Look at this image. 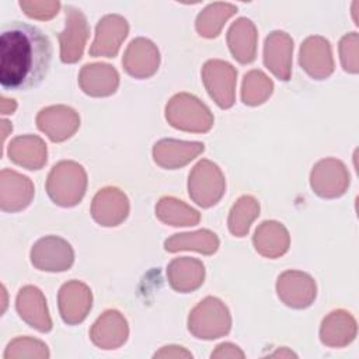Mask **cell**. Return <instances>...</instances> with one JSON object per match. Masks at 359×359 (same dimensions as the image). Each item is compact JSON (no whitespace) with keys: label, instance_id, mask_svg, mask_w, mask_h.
<instances>
[{"label":"cell","instance_id":"6da1fadb","mask_svg":"<svg viewBox=\"0 0 359 359\" xmlns=\"http://www.w3.org/2000/svg\"><path fill=\"white\" fill-rule=\"evenodd\" d=\"M52 43L35 25L13 21L0 35V84L7 91H25L48 76Z\"/></svg>","mask_w":359,"mask_h":359},{"label":"cell","instance_id":"7a4b0ae2","mask_svg":"<svg viewBox=\"0 0 359 359\" xmlns=\"http://www.w3.org/2000/svg\"><path fill=\"white\" fill-rule=\"evenodd\" d=\"M87 185V175L83 167L74 161H60L49 172L46 191L50 199L60 206L77 205Z\"/></svg>","mask_w":359,"mask_h":359},{"label":"cell","instance_id":"3957f363","mask_svg":"<svg viewBox=\"0 0 359 359\" xmlns=\"http://www.w3.org/2000/svg\"><path fill=\"white\" fill-rule=\"evenodd\" d=\"M167 121L177 129L188 132H208L213 125L209 108L189 94L174 95L165 108Z\"/></svg>","mask_w":359,"mask_h":359},{"label":"cell","instance_id":"277c9868","mask_svg":"<svg viewBox=\"0 0 359 359\" xmlns=\"http://www.w3.org/2000/svg\"><path fill=\"white\" fill-rule=\"evenodd\" d=\"M188 328L196 338H219L230 330L229 310L219 299L206 297L192 310Z\"/></svg>","mask_w":359,"mask_h":359},{"label":"cell","instance_id":"5b68a950","mask_svg":"<svg viewBox=\"0 0 359 359\" xmlns=\"http://www.w3.org/2000/svg\"><path fill=\"white\" fill-rule=\"evenodd\" d=\"M189 196L202 208H209L222 198L224 192V178L219 167L208 160L199 161L188 181Z\"/></svg>","mask_w":359,"mask_h":359},{"label":"cell","instance_id":"8992f818","mask_svg":"<svg viewBox=\"0 0 359 359\" xmlns=\"http://www.w3.org/2000/svg\"><path fill=\"white\" fill-rule=\"evenodd\" d=\"M74 254L72 245L56 236L38 240L31 250V262L39 271L62 272L72 266Z\"/></svg>","mask_w":359,"mask_h":359},{"label":"cell","instance_id":"52a82bcc","mask_svg":"<svg viewBox=\"0 0 359 359\" xmlns=\"http://www.w3.org/2000/svg\"><path fill=\"white\" fill-rule=\"evenodd\" d=\"M203 83L209 95L220 108H230L234 102L237 72L231 65L222 60H209L202 70Z\"/></svg>","mask_w":359,"mask_h":359},{"label":"cell","instance_id":"ba28073f","mask_svg":"<svg viewBox=\"0 0 359 359\" xmlns=\"http://www.w3.org/2000/svg\"><path fill=\"white\" fill-rule=\"evenodd\" d=\"M88 36V25L84 14L72 7H66V29L59 34L60 59L65 63H76L81 59Z\"/></svg>","mask_w":359,"mask_h":359},{"label":"cell","instance_id":"9c48e42d","mask_svg":"<svg viewBox=\"0 0 359 359\" xmlns=\"http://www.w3.org/2000/svg\"><path fill=\"white\" fill-rule=\"evenodd\" d=\"M34 196L31 180L13 170L0 172V208L3 212H18L27 208Z\"/></svg>","mask_w":359,"mask_h":359},{"label":"cell","instance_id":"30bf717a","mask_svg":"<svg viewBox=\"0 0 359 359\" xmlns=\"http://www.w3.org/2000/svg\"><path fill=\"white\" fill-rule=\"evenodd\" d=\"M36 125L52 142H63L77 130L80 118L72 108L56 105L43 108L36 116Z\"/></svg>","mask_w":359,"mask_h":359},{"label":"cell","instance_id":"8fae6325","mask_svg":"<svg viewBox=\"0 0 359 359\" xmlns=\"http://www.w3.org/2000/svg\"><path fill=\"white\" fill-rule=\"evenodd\" d=\"M128 22L123 17L112 14L105 15L97 24L95 41L90 49L93 56L114 57L121 46V42L128 35Z\"/></svg>","mask_w":359,"mask_h":359},{"label":"cell","instance_id":"7c38bea8","mask_svg":"<svg viewBox=\"0 0 359 359\" xmlns=\"http://www.w3.org/2000/svg\"><path fill=\"white\" fill-rule=\"evenodd\" d=\"M91 290L81 282L65 283L59 290V310L65 323H81L91 309Z\"/></svg>","mask_w":359,"mask_h":359},{"label":"cell","instance_id":"4fadbf2b","mask_svg":"<svg viewBox=\"0 0 359 359\" xmlns=\"http://www.w3.org/2000/svg\"><path fill=\"white\" fill-rule=\"evenodd\" d=\"M15 307L20 317L32 328H36L41 332L50 331L52 321L46 309V300L38 287L24 286L20 289Z\"/></svg>","mask_w":359,"mask_h":359},{"label":"cell","instance_id":"5bb4252c","mask_svg":"<svg viewBox=\"0 0 359 359\" xmlns=\"http://www.w3.org/2000/svg\"><path fill=\"white\" fill-rule=\"evenodd\" d=\"M122 63L130 76L144 79L154 74L158 69L160 55L151 41L137 38L130 42Z\"/></svg>","mask_w":359,"mask_h":359},{"label":"cell","instance_id":"9a60e30c","mask_svg":"<svg viewBox=\"0 0 359 359\" xmlns=\"http://www.w3.org/2000/svg\"><path fill=\"white\" fill-rule=\"evenodd\" d=\"M276 289L283 303L294 309L310 306L316 297V285L313 279L302 272H285L279 276Z\"/></svg>","mask_w":359,"mask_h":359},{"label":"cell","instance_id":"2e32d148","mask_svg":"<svg viewBox=\"0 0 359 359\" xmlns=\"http://www.w3.org/2000/svg\"><path fill=\"white\" fill-rule=\"evenodd\" d=\"M128 212V198L118 188H105L93 199V217L102 226L119 224L122 220H125Z\"/></svg>","mask_w":359,"mask_h":359},{"label":"cell","instance_id":"e0dca14e","mask_svg":"<svg viewBox=\"0 0 359 359\" xmlns=\"http://www.w3.org/2000/svg\"><path fill=\"white\" fill-rule=\"evenodd\" d=\"M292 52L293 41L282 31H275L265 39L264 63L279 80H289Z\"/></svg>","mask_w":359,"mask_h":359},{"label":"cell","instance_id":"ac0fdd59","mask_svg":"<svg viewBox=\"0 0 359 359\" xmlns=\"http://www.w3.org/2000/svg\"><path fill=\"white\" fill-rule=\"evenodd\" d=\"M300 65L317 80L327 77L332 72L328 41L320 36L307 38L300 48Z\"/></svg>","mask_w":359,"mask_h":359},{"label":"cell","instance_id":"d6986e66","mask_svg":"<svg viewBox=\"0 0 359 359\" xmlns=\"http://www.w3.org/2000/svg\"><path fill=\"white\" fill-rule=\"evenodd\" d=\"M83 91L93 97H105L116 91L119 77L116 70L105 63L86 65L79 79Z\"/></svg>","mask_w":359,"mask_h":359},{"label":"cell","instance_id":"ffe728a7","mask_svg":"<svg viewBox=\"0 0 359 359\" xmlns=\"http://www.w3.org/2000/svg\"><path fill=\"white\" fill-rule=\"evenodd\" d=\"M203 143L198 142H178V140H160L154 144V161L165 168H177L203 151Z\"/></svg>","mask_w":359,"mask_h":359},{"label":"cell","instance_id":"44dd1931","mask_svg":"<svg viewBox=\"0 0 359 359\" xmlns=\"http://www.w3.org/2000/svg\"><path fill=\"white\" fill-rule=\"evenodd\" d=\"M128 338V324L115 310L105 311L91 330V339L102 349H114Z\"/></svg>","mask_w":359,"mask_h":359},{"label":"cell","instance_id":"7402d4cb","mask_svg":"<svg viewBox=\"0 0 359 359\" xmlns=\"http://www.w3.org/2000/svg\"><path fill=\"white\" fill-rule=\"evenodd\" d=\"M8 157L21 167L39 170L46 163V144L32 135L18 136L8 144Z\"/></svg>","mask_w":359,"mask_h":359},{"label":"cell","instance_id":"603a6c76","mask_svg":"<svg viewBox=\"0 0 359 359\" xmlns=\"http://www.w3.org/2000/svg\"><path fill=\"white\" fill-rule=\"evenodd\" d=\"M171 286L182 293L192 292L203 283L205 266L202 262L194 258L174 259L167 268Z\"/></svg>","mask_w":359,"mask_h":359},{"label":"cell","instance_id":"cb8c5ba5","mask_svg":"<svg viewBox=\"0 0 359 359\" xmlns=\"http://www.w3.org/2000/svg\"><path fill=\"white\" fill-rule=\"evenodd\" d=\"M229 48L240 63H250L255 59L257 31L254 24L247 18H238L227 34Z\"/></svg>","mask_w":359,"mask_h":359},{"label":"cell","instance_id":"d4e9b609","mask_svg":"<svg viewBox=\"0 0 359 359\" xmlns=\"http://www.w3.org/2000/svg\"><path fill=\"white\" fill-rule=\"evenodd\" d=\"M255 250L269 258L279 257L287 251L289 234L278 222H264L254 236Z\"/></svg>","mask_w":359,"mask_h":359},{"label":"cell","instance_id":"484cf974","mask_svg":"<svg viewBox=\"0 0 359 359\" xmlns=\"http://www.w3.org/2000/svg\"><path fill=\"white\" fill-rule=\"evenodd\" d=\"M219 247V240L215 233L209 230H199L195 233L174 234L164 243V248L170 252L180 250H195L203 254H213Z\"/></svg>","mask_w":359,"mask_h":359},{"label":"cell","instance_id":"4316f807","mask_svg":"<svg viewBox=\"0 0 359 359\" xmlns=\"http://www.w3.org/2000/svg\"><path fill=\"white\" fill-rule=\"evenodd\" d=\"M237 13V7L227 3H215L208 6L196 18V29L199 35L215 38L219 35L224 21Z\"/></svg>","mask_w":359,"mask_h":359},{"label":"cell","instance_id":"83f0119b","mask_svg":"<svg viewBox=\"0 0 359 359\" xmlns=\"http://www.w3.org/2000/svg\"><path fill=\"white\" fill-rule=\"evenodd\" d=\"M157 217L171 226H194L199 222V213L182 201L163 198L156 208Z\"/></svg>","mask_w":359,"mask_h":359},{"label":"cell","instance_id":"f1b7e54d","mask_svg":"<svg viewBox=\"0 0 359 359\" xmlns=\"http://www.w3.org/2000/svg\"><path fill=\"white\" fill-rule=\"evenodd\" d=\"M259 215V205L252 196H241L231 208L229 216V229L237 236L243 237L248 233L251 222Z\"/></svg>","mask_w":359,"mask_h":359},{"label":"cell","instance_id":"f546056e","mask_svg":"<svg viewBox=\"0 0 359 359\" xmlns=\"http://www.w3.org/2000/svg\"><path fill=\"white\" fill-rule=\"evenodd\" d=\"M272 81L258 70L245 74L241 90V100L247 105L262 104L272 94Z\"/></svg>","mask_w":359,"mask_h":359},{"label":"cell","instance_id":"4dcf8cb0","mask_svg":"<svg viewBox=\"0 0 359 359\" xmlns=\"http://www.w3.org/2000/svg\"><path fill=\"white\" fill-rule=\"evenodd\" d=\"M4 359H11V358H32V356H49L48 348L45 344H42L38 339H32L28 337L17 338L11 341L4 352Z\"/></svg>","mask_w":359,"mask_h":359},{"label":"cell","instance_id":"1f68e13d","mask_svg":"<svg viewBox=\"0 0 359 359\" xmlns=\"http://www.w3.org/2000/svg\"><path fill=\"white\" fill-rule=\"evenodd\" d=\"M20 7L31 18L48 20L57 13L60 4L57 1H20Z\"/></svg>","mask_w":359,"mask_h":359},{"label":"cell","instance_id":"d6a6232c","mask_svg":"<svg viewBox=\"0 0 359 359\" xmlns=\"http://www.w3.org/2000/svg\"><path fill=\"white\" fill-rule=\"evenodd\" d=\"M226 358V356H240L244 358V353L238 349V346L233 344H222L217 346V351L212 353V358Z\"/></svg>","mask_w":359,"mask_h":359},{"label":"cell","instance_id":"836d02e7","mask_svg":"<svg viewBox=\"0 0 359 359\" xmlns=\"http://www.w3.org/2000/svg\"><path fill=\"white\" fill-rule=\"evenodd\" d=\"M17 104L14 102V100H7L6 97H1V114L3 115H8L13 114L15 111Z\"/></svg>","mask_w":359,"mask_h":359}]
</instances>
